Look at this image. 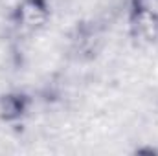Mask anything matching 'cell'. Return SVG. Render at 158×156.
Masks as SVG:
<instances>
[{"mask_svg": "<svg viewBox=\"0 0 158 156\" xmlns=\"http://www.w3.org/2000/svg\"><path fill=\"white\" fill-rule=\"evenodd\" d=\"M129 33L132 39L155 44L158 42V13L147 4V0H131L127 7Z\"/></svg>", "mask_w": 158, "mask_h": 156, "instance_id": "6da1fadb", "label": "cell"}, {"mask_svg": "<svg viewBox=\"0 0 158 156\" xmlns=\"http://www.w3.org/2000/svg\"><path fill=\"white\" fill-rule=\"evenodd\" d=\"M31 105H33L31 96L22 90H11L7 94H2L0 96V119L9 125L19 123L28 117Z\"/></svg>", "mask_w": 158, "mask_h": 156, "instance_id": "3957f363", "label": "cell"}, {"mask_svg": "<svg viewBox=\"0 0 158 156\" xmlns=\"http://www.w3.org/2000/svg\"><path fill=\"white\" fill-rule=\"evenodd\" d=\"M52 17V4L50 0H19L11 13V20L28 31L40 30L48 24Z\"/></svg>", "mask_w": 158, "mask_h": 156, "instance_id": "7a4b0ae2", "label": "cell"}]
</instances>
